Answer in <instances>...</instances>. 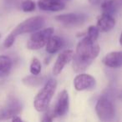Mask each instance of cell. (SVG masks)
Returning <instances> with one entry per match:
<instances>
[{
    "mask_svg": "<svg viewBox=\"0 0 122 122\" xmlns=\"http://www.w3.org/2000/svg\"><path fill=\"white\" fill-rule=\"evenodd\" d=\"M100 48L97 41L85 36L78 43L76 50L72 59V67L76 73H82L87 70L94 60L98 57Z\"/></svg>",
    "mask_w": 122,
    "mask_h": 122,
    "instance_id": "cell-1",
    "label": "cell"
},
{
    "mask_svg": "<svg viewBox=\"0 0 122 122\" xmlns=\"http://www.w3.org/2000/svg\"><path fill=\"white\" fill-rule=\"evenodd\" d=\"M57 88V81L54 79H49L44 83L43 88L36 95L34 100V109L38 112H44L49 109Z\"/></svg>",
    "mask_w": 122,
    "mask_h": 122,
    "instance_id": "cell-2",
    "label": "cell"
},
{
    "mask_svg": "<svg viewBox=\"0 0 122 122\" xmlns=\"http://www.w3.org/2000/svg\"><path fill=\"white\" fill-rule=\"evenodd\" d=\"M45 20L41 16H34L25 19L24 21L19 24L9 34L11 37L16 39V37L20 34L34 33L41 29L44 26Z\"/></svg>",
    "mask_w": 122,
    "mask_h": 122,
    "instance_id": "cell-3",
    "label": "cell"
},
{
    "mask_svg": "<svg viewBox=\"0 0 122 122\" xmlns=\"http://www.w3.org/2000/svg\"><path fill=\"white\" fill-rule=\"evenodd\" d=\"M54 29L52 27L39 29L32 33L27 41V48L30 50H39L46 45L49 39L54 34Z\"/></svg>",
    "mask_w": 122,
    "mask_h": 122,
    "instance_id": "cell-4",
    "label": "cell"
},
{
    "mask_svg": "<svg viewBox=\"0 0 122 122\" xmlns=\"http://www.w3.org/2000/svg\"><path fill=\"white\" fill-rule=\"evenodd\" d=\"M95 112L101 121H110L115 116L113 102L106 95H102L98 99L95 105Z\"/></svg>",
    "mask_w": 122,
    "mask_h": 122,
    "instance_id": "cell-5",
    "label": "cell"
},
{
    "mask_svg": "<svg viewBox=\"0 0 122 122\" xmlns=\"http://www.w3.org/2000/svg\"><path fill=\"white\" fill-rule=\"evenodd\" d=\"M22 110V105L15 96L10 95L4 108L0 110V120L13 119Z\"/></svg>",
    "mask_w": 122,
    "mask_h": 122,
    "instance_id": "cell-6",
    "label": "cell"
},
{
    "mask_svg": "<svg viewBox=\"0 0 122 122\" xmlns=\"http://www.w3.org/2000/svg\"><path fill=\"white\" fill-rule=\"evenodd\" d=\"M70 107V97L67 90H64L58 95L56 103L52 110L54 117H62L67 114Z\"/></svg>",
    "mask_w": 122,
    "mask_h": 122,
    "instance_id": "cell-7",
    "label": "cell"
},
{
    "mask_svg": "<svg viewBox=\"0 0 122 122\" xmlns=\"http://www.w3.org/2000/svg\"><path fill=\"white\" fill-rule=\"evenodd\" d=\"M88 19L86 14H77V13H70L58 15L55 17V20L63 24L66 26H76L82 24Z\"/></svg>",
    "mask_w": 122,
    "mask_h": 122,
    "instance_id": "cell-8",
    "label": "cell"
},
{
    "mask_svg": "<svg viewBox=\"0 0 122 122\" xmlns=\"http://www.w3.org/2000/svg\"><path fill=\"white\" fill-rule=\"evenodd\" d=\"M74 54H75V52L72 49H66V50H64L63 52H61L58 55L57 59H56L55 62L54 64L52 70L53 75H59L61 72L63 71L64 68L70 63V61H72Z\"/></svg>",
    "mask_w": 122,
    "mask_h": 122,
    "instance_id": "cell-9",
    "label": "cell"
},
{
    "mask_svg": "<svg viewBox=\"0 0 122 122\" xmlns=\"http://www.w3.org/2000/svg\"><path fill=\"white\" fill-rule=\"evenodd\" d=\"M95 85V79L89 74L80 73L74 80V86L77 91L92 90Z\"/></svg>",
    "mask_w": 122,
    "mask_h": 122,
    "instance_id": "cell-10",
    "label": "cell"
},
{
    "mask_svg": "<svg viewBox=\"0 0 122 122\" xmlns=\"http://www.w3.org/2000/svg\"><path fill=\"white\" fill-rule=\"evenodd\" d=\"M39 9L49 12H58L63 10L65 7L62 0H39L37 4Z\"/></svg>",
    "mask_w": 122,
    "mask_h": 122,
    "instance_id": "cell-11",
    "label": "cell"
},
{
    "mask_svg": "<svg viewBox=\"0 0 122 122\" xmlns=\"http://www.w3.org/2000/svg\"><path fill=\"white\" fill-rule=\"evenodd\" d=\"M105 66L112 69L122 67V51H113L108 53L102 59Z\"/></svg>",
    "mask_w": 122,
    "mask_h": 122,
    "instance_id": "cell-12",
    "label": "cell"
},
{
    "mask_svg": "<svg viewBox=\"0 0 122 122\" xmlns=\"http://www.w3.org/2000/svg\"><path fill=\"white\" fill-rule=\"evenodd\" d=\"M96 26L100 29V32H110L115 26V19L112 15L101 14V15L98 18Z\"/></svg>",
    "mask_w": 122,
    "mask_h": 122,
    "instance_id": "cell-13",
    "label": "cell"
},
{
    "mask_svg": "<svg viewBox=\"0 0 122 122\" xmlns=\"http://www.w3.org/2000/svg\"><path fill=\"white\" fill-rule=\"evenodd\" d=\"M120 6H122V0H105L101 4L102 14L114 16Z\"/></svg>",
    "mask_w": 122,
    "mask_h": 122,
    "instance_id": "cell-14",
    "label": "cell"
},
{
    "mask_svg": "<svg viewBox=\"0 0 122 122\" xmlns=\"http://www.w3.org/2000/svg\"><path fill=\"white\" fill-rule=\"evenodd\" d=\"M64 46V41L59 36L53 34L45 45V50L48 54H54L60 50Z\"/></svg>",
    "mask_w": 122,
    "mask_h": 122,
    "instance_id": "cell-15",
    "label": "cell"
},
{
    "mask_svg": "<svg viewBox=\"0 0 122 122\" xmlns=\"http://www.w3.org/2000/svg\"><path fill=\"white\" fill-rule=\"evenodd\" d=\"M12 59L7 55H0V77L6 76L12 68Z\"/></svg>",
    "mask_w": 122,
    "mask_h": 122,
    "instance_id": "cell-16",
    "label": "cell"
},
{
    "mask_svg": "<svg viewBox=\"0 0 122 122\" xmlns=\"http://www.w3.org/2000/svg\"><path fill=\"white\" fill-rule=\"evenodd\" d=\"M44 82V78L38 76V75H32L30 76H26L23 79V83L27 86L30 87H37L42 85Z\"/></svg>",
    "mask_w": 122,
    "mask_h": 122,
    "instance_id": "cell-17",
    "label": "cell"
},
{
    "mask_svg": "<svg viewBox=\"0 0 122 122\" xmlns=\"http://www.w3.org/2000/svg\"><path fill=\"white\" fill-rule=\"evenodd\" d=\"M41 69H42V65L40 60L37 58H34L31 61L30 67H29L30 73L34 75H39L41 72Z\"/></svg>",
    "mask_w": 122,
    "mask_h": 122,
    "instance_id": "cell-18",
    "label": "cell"
},
{
    "mask_svg": "<svg viewBox=\"0 0 122 122\" xmlns=\"http://www.w3.org/2000/svg\"><path fill=\"white\" fill-rule=\"evenodd\" d=\"M100 29H98L96 25H90L88 28V30L86 33V36L89 39H92L94 41H97L99 37V34H100Z\"/></svg>",
    "mask_w": 122,
    "mask_h": 122,
    "instance_id": "cell-19",
    "label": "cell"
},
{
    "mask_svg": "<svg viewBox=\"0 0 122 122\" xmlns=\"http://www.w3.org/2000/svg\"><path fill=\"white\" fill-rule=\"evenodd\" d=\"M36 9V4L33 0H24L21 3V9L24 12L29 13L34 11Z\"/></svg>",
    "mask_w": 122,
    "mask_h": 122,
    "instance_id": "cell-20",
    "label": "cell"
},
{
    "mask_svg": "<svg viewBox=\"0 0 122 122\" xmlns=\"http://www.w3.org/2000/svg\"><path fill=\"white\" fill-rule=\"evenodd\" d=\"M14 42H15V39L11 37L10 35H8L7 37H6V39H4V46L5 48H10L13 46V44H14Z\"/></svg>",
    "mask_w": 122,
    "mask_h": 122,
    "instance_id": "cell-21",
    "label": "cell"
},
{
    "mask_svg": "<svg viewBox=\"0 0 122 122\" xmlns=\"http://www.w3.org/2000/svg\"><path fill=\"white\" fill-rule=\"evenodd\" d=\"M105 0H89L90 4H93V5H100L104 2Z\"/></svg>",
    "mask_w": 122,
    "mask_h": 122,
    "instance_id": "cell-22",
    "label": "cell"
},
{
    "mask_svg": "<svg viewBox=\"0 0 122 122\" xmlns=\"http://www.w3.org/2000/svg\"><path fill=\"white\" fill-rule=\"evenodd\" d=\"M13 121H22V119L19 117V115H16V116H14V118L12 119Z\"/></svg>",
    "mask_w": 122,
    "mask_h": 122,
    "instance_id": "cell-23",
    "label": "cell"
},
{
    "mask_svg": "<svg viewBox=\"0 0 122 122\" xmlns=\"http://www.w3.org/2000/svg\"><path fill=\"white\" fill-rule=\"evenodd\" d=\"M120 45L122 46V32H121V34H120Z\"/></svg>",
    "mask_w": 122,
    "mask_h": 122,
    "instance_id": "cell-24",
    "label": "cell"
},
{
    "mask_svg": "<svg viewBox=\"0 0 122 122\" xmlns=\"http://www.w3.org/2000/svg\"><path fill=\"white\" fill-rule=\"evenodd\" d=\"M0 39H1V34H0Z\"/></svg>",
    "mask_w": 122,
    "mask_h": 122,
    "instance_id": "cell-25",
    "label": "cell"
}]
</instances>
